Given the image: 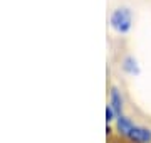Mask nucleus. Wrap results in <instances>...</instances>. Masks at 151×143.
<instances>
[{"mask_svg":"<svg viewBox=\"0 0 151 143\" xmlns=\"http://www.w3.org/2000/svg\"><path fill=\"white\" fill-rule=\"evenodd\" d=\"M118 128L119 131L126 135V136L133 140L136 143H148L151 140V133L146 130V128H139V126H134L128 118L124 116H118Z\"/></svg>","mask_w":151,"mask_h":143,"instance_id":"1","label":"nucleus"},{"mask_svg":"<svg viewBox=\"0 0 151 143\" xmlns=\"http://www.w3.org/2000/svg\"><path fill=\"white\" fill-rule=\"evenodd\" d=\"M111 24L118 32H126L131 27V14L126 9H119L113 14L111 17Z\"/></svg>","mask_w":151,"mask_h":143,"instance_id":"2","label":"nucleus"},{"mask_svg":"<svg viewBox=\"0 0 151 143\" xmlns=\"http://www.w3.org/2000/svg\"><path fill=\"white\" fill-rule=\"evenodd\" d=\"M111 108L118 116H121V98L116 89H113V93H111Z\"/></svg>","mask_w":151,"mask_h":143,"instance_id":"3","label":"nucleus"}]
</instances>
